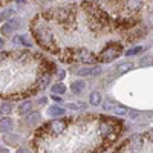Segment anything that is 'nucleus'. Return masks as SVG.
I'll return each mask as SVG.
<instances>
[{"label": "nucleus", "instance_id": "nucleus-1", "mask_svg": "<svg viewBox=\"0 0 153 153\" xmlns=\"http://www.w3.org/2000/svg\"><path fill=\"white\" fill-rule=\"evenodd\" d=\"M34 34H35V37H37L38 43H40L43 48L57 52V45H55L54 34L51 32L49 29H46V28H43V26H38V28H34Z\"/></svg>", "mask_w": 153, "mask_h": 153}, {"label": "nucleus", "instance_id": "nucleus-2", "mask_svg": "<svg viewBox=\"0 0 153 153\" xmlns=\"http://www.w3.org/2000/svg\"><path fill=\"white\" fill-rule=\"evenodd\" d=\"M120 55H121V48H120L118 45H115V46H107V48L103 51V52H101L100 60H101V61L109 63V61L117 60Z\"/></svg>", "mask_w": 153, "mask_h": 153}, {"label": "nucleus", "instance_id": "nucleus-3", "mask_svg": "<svg viewBox=\"0 0 153 153\" xmlns=\"http://www.w3.org/2000/svg\"><path fill=\"white\" fill-rule=\"evenodd\" d=\"M20 25H22L20 19H11V20H8L6 23H3V26H2V34L3 35H9L14 29H17Z\"/></svg>", "mask_w": 153, "mask_h": 153}, {"label": "nucleus", "instance_id": "nucleus-4", "mask_svg": "<svg viewBox=\"0 0 153 153\" xmlns=\"http://www.w3.org/2000/svg\"><path fill=\"white\" fill-rule=\"evenodd\" d=\"M78 58H80V61L84 63V65H95L97 63V57L92 52H89L87 49L78 51Z\"/></svg>", "mask_w": 153, "mask_h": 153}, {"label": "nucleus", "instance_id": "nucleus-5", "mask_svg": "<svg viewBox=\"0 0 153 153\" xmlns=\"http://www.w3.org/2000/svg\"><path fill=\"white\" fill-rule=\"evenodd\" d=\"M101 74V68H86V69H80L78 71V75L80 76H95V75H100Z\"/></svg>", "mask_w": 153, "mask_h": 153}, {"label": "nucleus", "instance_id": "nucleus-6", "mask_svg": "<svg viewBox=\"0 0 153 153\" xmlns=\"http://www.w3.org/2000/svg\"><path fill=\"white\" fill-rule=\"evenodd\" d=\"M98 132H100L101 135H103V136L110 135V133L113 132V124H112V123H109V121L101 123V124H100V127H98Z\"/></svg>", "mask_w": 153, "mask_h": 153}, {"label": "nucleus", "instance_id": "nucleus-7", "mask_svg": "<svg viewBox=\"0 0 153 153\" xmlns=\"http://www.w3.org/2000/svg\"><path fill=\"white\" fill-rule=\"evenodd\" d=\"M51 127H52V132L58 135V133H61V132H65V129H66V123H65V121H61V120H55V121H52Z\"/></svg>", "mask_w": 153, "mask_h": 153}, {"label": "nucleus", "instance_id": "nucleus-8", "mask_svg": "<svg viewBox=\"0 0 153 153\" xmlns=\"http://www.w3.org/2000/svg\"><path fill=\"white\" fill-rule=\"evenodd\" d=\"M143 147V139L141 136H133L130 139V150H139Z\"/></svg>", "mask_w": 153, "mask_h": 153}, {"label": "nucleus", "instance_id": "nucleus-9", "mask_svg": "<svg viewBox=\"0 0 153 153\" xmlns=\"http://www.w3.org/2000/svg\"><path fill=\"white\" fill-rule=\"evenodd\" d=\"M132 68H133V63L132 61H124V63H121V65H118L117 72L118 74H124V72H129Z\"/></svg>", "mask_w": 153, "mask_h": 153}, {"label": "nucleus", "instance_id": "nucleus-10", "mask_svg": "<svg viewBox=\"0 0 153 153\" xmlns=\"http://www.w3.org/2000/svg\"><path fill=\"white\" fill-rule=\"evenodd\" d=\"M130 110H132V109L126 107V106H118V104L112 109V112H113V113H117V115H123V117H124V115H129V113H130Z\"/></svg>", "mask_w": 153, "mask_h": 153}, {"label": "nucleus", "instance_id": "nucleus-11", "mask_svg": "<svg viewBox=\"0 0 153 153\" xmlns=\"http://www.w3.org/2000/svg\"><path fill=\"white\" fill-rule=\"evenodd\" d=\"M84 86H86V84H84V81H81V80L72 83V92H74V94H81L83 89H84Z\"/></svg>", "mask_w": 153, "mask_h": 153}, {"label": "nucleus", "instance_id": "nucleus-12", "mask_svg": "<svg viewBox=\"0 0 153 153\" xmlns=\"http://www.w3.org/2000/svg\"><path fill=\"white\" fill-rule=\"evenodd\" d=\"M89 101H91L92 106H98L101 104V94L100 92H92L91 97H89Z\"/></svg>", "mask_w": 153, "mask_h": 153}, {"label": "nucleus", "instance_id": "nucleus-13", "mask_svg": "<svg viewBox=\"0 0 153 153\" xmlns=\"http://www.w3.org/2000/svg\"><path fill=\"white\" fill-rule=\"evenodd\" d=\"M48 112H49L51 117H60V115L65 113V109H61V107H58V106H52V107H49Z\"/></svg>", "mask_w": 153, "mask_h": 153}, {"label": "nucleus", "instance_id": "nucleus-14", "mask_svg": "<svg viewBox=\"0 0 153 153\" xmlns=\"http://www.w3.org/2000/svg\"><path fill=\"white\" fill-rule=\"evenodd\" d=\"M52 94H57V95H60V94H65L66 92V86L65 84H61V83H57V84H54L52 86Z\"/></svg>", "mask_w": 153, "mask_h": 153}, {"label": "nucleus", "instance_id": "nucleus-15", "mask_svg": "<svg viewBox=\"0 0 153 153\" xmlns=\"http://www.w3.org/2000/svg\"><path fill=\"white\" fill-rule=\"evenodd\" d=\"M31 109H32V103H31V101H23V103L20 104V107H19L20 113H28V112H31Z\"/></svg>", "mask_w": 153, "mask_h": 153}, {"label": "nucleus", "instance_id": "nucleus-16", "mask_svg": "<svg viewBox=\"0 0 153 153\" xmlns=\"http://www.w3.org/2000/svg\"><path fill=\"white\" fill-rule=\"evenodd\" d=\"M11 127H12V121L9 118L3 120L2 121V126H0V129H2V132H9L11 130Z\"/></svg>", "mask_w": 153, "mask_h": 153}, {"label": "nucleus", "instance_id": "nucleus-17", "mask_svg": "<svg viewBox=\"0 0 153 153\" xmlns=\"http://www.w3.org/2000/svg\"><path fill=\"white\" fill-rule=\"evenodd\" d=\"M40 113H31L29 117H28V124H31V126H34V124H37L38 121H40Z\"/></svg>", "mask_w": 153, "mask_h": 153}, {"label": "nucleus", "instance_id": "nucleus-18", "mask_svg": "<svg viewBox=\"0 0 153 153\" xmlns=\"http://www.w3.org/2000/svg\"><path fill=\"white\" fill-rule=\"evenodd\" d=\"M20 43V45H23V46H31V43L26 40V37L25 35H17V37H14V43Z\"/></svg>", "mask_w": 153, "mask_h": 153}, {"label": "nucleus", "instance_id": "nucleus-19", "mask_svg": "<svg viewBox=\"0 0 153 153\" xmlns=\"http://www.w3.org/2000/svg\"><path fill=\"white\" fill-rule=\"evenodd\" d=\"M141 3H143V0H127V6L130 9H138L141 6Z\"/></svg>", "mask_w": 153, "mask_h": 153}, {"label": "nucleus", "instance_id": "nucleus-20", "mask_svg": "<svg viewBox=\"0 0 153 153\" xmlns=\"http://www.w3.org/2000/svg\"><path fill=\"white\" fill-rule=\"evenodd\" d=\"M141 51H143V46H136V48H132L129 51H126V55H135L138 52H141Z\"/></svg>", "mask_w": 153, "mask_h": 153}, {"label": "nucleus", "instance_id": "nucleus-21", "mask_svg": "<svg viewBox=\"0 0 153 153\" xmlns=\"http://www.w3.org/2000/svg\"><path fill=\"white\" fill-rule=\"evenodd\" d=\"M11 16H14V11H12V9H6L5 12L0 14V19H9Z\"/></svg>", "mask_w": 153, "mask_h": 153}, {"label": "nucleus", "instance_id": "nucleus-22", "mask_svg": "<svg viewBox=\"0 0 153 153\" xmlns=\"http://www.w3.org/2000/svg\"><path fill=\"white\" fill-rule=\"evenodd\" d=\"M149 63H152V58L150 57H144L141 61H139V65L141 66H149Z\"/></svg>", "mask_w": 153, "mask_h": 153}, {"label": "nucleus", "instance_id": "nucleus-23", "mask_svg": "<svg viewBox=\"0 0 153 153\" xmlns=\"http://www.w3.org/2000/svg\"><path fill=\"white\" fill-rule=\"evenodd\" d=\"M0 112H2V113H9V112H11V106H9V104H2V107H0Z\"/></svg>", "mask_w": 153, "mask_h": 153}, {"label": "nucleus", "instance_id": "nucleus-24", "mask_svg": "<svg viewBox=\"0 0 153 153\" xmlns=\"http://www.w3.org/2000/svg\"><path fill=\"white\" fill-rule=\"evenodd\" d=\"M48 81H49V76L45 75V76H43V81H42V84H40V87H45V86L48 84Z\"/></svg>", "mask_w": 153, "mask_h": 153}, {"label": "nucleus", "instance_id": "nucleus-25", "mask_svg": "<svg viewBox=\"0 0 153 153\" xmlns=\"http://www.w3.org/2000/svg\"><path fill=\"white\" fill-rule=\"evenodd\" d=\"M65 76H66V72H65V71H60V72H58V76H57V78H58V80H63V78H65Z\"/></svg>", "mask_w": 153, "mask_h": 153}, {"label": "nucleus", "instance_id": "nucleus-26", "mask_svg": "<svg viewBox=\"0 0 153 153\" xmlns=\"http://www.w3.org/2000/svg\"><path fill=\"white\" fill-rule=\"evenodd\" d=\"M68 107H69V109H78V107H83V106H76V104H69Z\"/></svg>", "mask_w": 153, "mask_h": 153}, {"label": "nucleus", "instance_id": "nucleus-27", "mask_svg": "<svg viewBox=\"0 0 153 153\" xmlns=\"http://www.w3.org/2000/svg\"><path fill=\"white\" fill-rule=\"evenodd\" d=\"M149 138H150V141L153 143V129H152V130L149 132Z\"/></svg>", "mask_w": 153, "mask_h": 153}, {"label": "nucleus", "instance_id": "nucleus-28", "mask_svg": "<svg viewBox=\"0 0 153 153\" xmlns=\"http://www.w3.org/2000/svg\"><path fill=\"white\" fill-rule=\"evenodd\" d=\"M0 48H3V38H0Z\"/></svg>", "mask_w": 153, "mask_h": 153}, {"label": "nucleus", "instance_id": "nucleus-29", "mask_svg": "<svg viewBox=\"0 0 153 153\" xmlns=\"http://www.w3.org/2000/svg\"><path fill=\"white\" fill-rule=\"evenodd\" d=\"M17 2H19L20 5H25V0H17Z\"/></svg>", "mask_w": 153, "mask_h": 153}, {"label": "nucleus", "instance_id": "nucleus-30", "mask_svg": "<svg viewBox=\"0 0 153 153\" xmlns=\"http://www.w3.org/2000/svg\"><path fill=\"white\" fill-rule=\"evenodd\" d=\"M48 2H52V0H48Z\"/></svg>", "mask_w": 153, "mask_h": 153}]
</instances>
